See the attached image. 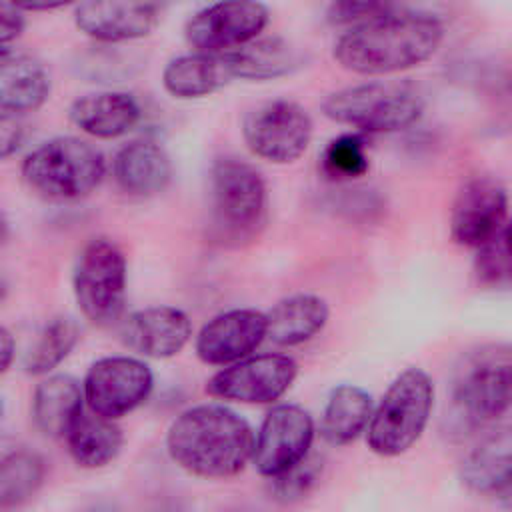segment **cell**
<instances>
[{
    "instance_id": "obj_10",
    "label": "cell",
    "mask_w": 512,
    "mask_h": 512,
    "mask_svg": "<svg viewBox=\"0 0 512 512\" xmlns=\"http://www.w3.org/2000/svg\"><path fill=\"white\" fill-rule=\"evenodd\" d=\"M510 350L486 346L464 358L454 378V402L468 420L488 422L510 406Z\"/></svg>"
},
{
    "instance_id": "obj_19",
    "label": "cell",
    "mask_w": 512,
    "mask_h": 512,
    "mask_svg": "<svg viewBox=\"0 0 512 512\" xmlns=\"http://www.w3.org/2000/svg\"><path fill=\"white\" fill-rule=\"evenodd\" d=\"M234 80L228 52H190L172 58L162 70V84L168 94L180 100L208 96Z\"/></svg>"
},
{
    "instance_id": "obj_26",
    "label": "cell",
    "mask_w": 512,
    "mask_h": 512,
    "mask_svg": "<svg viewBox=\"0 0 512 512\" xmlns=\"http://www.w3.org/2000/svg\"><path fill=\"white\" fill-rule=\"evenodd\" d=\"M72 460L82 468H102L116 460L124 436L114 420L82 412L64 436Z\"/></svg>"
},
{
    "instance_id": "obj_11",
    "label": "cell",
    "mask_w": 512,
    "mask_h": 512,
    "mask_svg": "<svg viewBox=\"0 0 512 512\" xmlns=\"http://www.w3.org/2000/svg\"><path fill=\"white\" fill-rule=\"evenodd\" d=\"M298 374V364L286 354H258L224 366L206 384V392L220 400L242 404H270L284 396Z\"/></svg>"
},
{
    "instance_id": "obj_21",
    "label": "cell",
    "mask_w": 512,
    "mask_h": 512,
    "mask_svg": "<svg viewBox=\"0 0 512 512\" xmlns=\"http://www.w3.org/2000/svg\"><path fill=\"white\" fill-rule=\"evenodd\" d=\"M112 176L130 196H154L172 180V162L166 150L152 140L124 144L112 160Z\"/></svg>"
},
{
    "instance_id": "obj_15",
    "label": "cell",
    "mask_w": 512,
    "mask_h": 512,
    "mask_svg": "<svg viewBox=\"0 0 512 512\" xmlns=\"http://www.w3.org/2000/svg\"><path fill=\"white\" fill-rule=\"evenodd\" d=\"M266 338V316L254 308H234L210 318L196 336L204 364L230 366L248 358Z\"/></svg>"
},
{
    "instance_id": "obj_29",
    "label": "cell",
    "mask_w": 512,
    "mask_h": 512,
    "mask_svg": "<svg viewBox=\"0 0 512 512\" xmlns=\"http://www.w3.org/2000/svg\"><path fill=\"white\" fill-rule=\"evenodd\" d=\"M80 340V328L72 318H52L34 338L24 354V370L32 376H44L60 366Z\"/></svg>"
},
{
    "instance_id": "obj_25",
    "label": "cell",
    "mask_w": 512,
    "mask_h": 512,
    "mask_svg": "<svg viewBox=\"0 0 512 512\" xmlns=\"http://www.w3.org/2000/svg\"><path fill=\"white\" fill-rule=\"evenodd\" d=\"M372 410V396L364 388L354 384L336 386L322 412V438L332 446L354 442L366 430Z\"/></svg>"
},
{
    "instance_id": "obj_2",
    "label": "cell",
    "mask_w": 512,
    "mask_h": 512,
    "mask_svg": "<svg viewBox=\"0 0 512 512\" xmlns=\"http://www.w3.org/2000/svg\"><path fill=\"white\" fill-rule=\"evenodd\" d=\"M166 450L174 464L200 478H228L252 460L254 432L222 404H198L180 412L168 432Z\"/></svg>"
},
{
    "instance_id": "obj_27",
    "label": "cell",
    "mask_w": 512,
    "mask_h": 512,
    "mask_svg": "<svg viewBox=\"0 0 512 512\" xmlns=\"http://www.w3.org/2000/svg\"><path fill=\"white\" fill-rule=\"evenodd\" d=\"M510 432L508 428L494 430L484 436L462 462V480L488 494H498L510 484Z\"/></svg>"
},
{
    "instance_id": "obj_38",
    "label": "cell",
    "mask_w": 512,
    "mask_h": 512,
    "mask_svg": "<svg viewBox=\"0 0 512 512\" xmlns=\"http://www.w3.org/2000/svg\"><path fill=\"white\" fill-rule=\"evenodd\" d=\"M0 416H2V402H0Z\"/></svg>"
},
{
    "instance_id": "obj_5",
    "label": "cell",
    "mask_w": 512,
    "mask_h": 512,
    "mask_svg": "<svg viewBox=\"0 0 512 512\" xmlns=\"http://www.w3.org/2000/svg\"><path fill=\"white\" fill-rule=\"evenodd\" d=\"M212 220L218 238L242 244L260 234L268 216V192L262 174L236 156L218 158L210 168Z\"/></svg>"
},
{
    "instance_id": "obj_22",
    "label": "cell",
    "mask_w": 512,
    "mask_h": 512,
    "mask_svg": "<svg viewBox=\"0 0 512 512\" xmlns=\"http://www.w3.org/2000/svg\"><path fill=\"white\" fill-rule=\"evenodd\" d=\"M266 316V338L278 346H298L314 338L328 322L330 308L318 294H292L272 306Z\"/></svg>"
},
{
    "instance_id": "obj_36",
    "label": "cell",
    "mask_w": 512,
    "mask_h": 512,
    "mask_svg": "<svg viewBox=\"0 0 512 512\" xmlns=\"http://www.w3.org/2000/svg\"><path fill=\"white\" fill-rule=\"evenodd\" d=\"M14 352H16V346H14L12 334L0 326V374L6 372L8 366L12 364Z\"/></svg>"
},
{
    "instance_id": "obj_7",
    "label": "cell",
    "mask_w": 512,
    "mask_h": 512,
    "mask_svg": "<svg viewBox=\"0 0 512 512\" xmlns=\"http://www.w3.org/2000/svg\"><path fill=\"white\" fill-rule=\"evenodd\" d=\"M126 256L108 238L90 240L74 266L72 286L80 312L98 326L120 320L126 304Z\"/></svg>"
},
{
    "instance_id": "obj_17",
    "label": "cell",
    "mask_w": 512,
    "mask_h": 512,
    "mask_svg": "<svg viewBox=\"0 0 512 512\" xmlns=\"http://www.w3.org/2000/svg\"><path fill=\"white\" fill-rule=\"evenodd\" d=\"M160 18L152 2H82L74 8L76 28L104 44L130 42L148 36Z\"/></svg>"
},
{
    "instance_id": "obj_30",
    "label": "cell",
    "mask_w": 512,
    "mask_h": 512,
    "mask_svg": "<svg viewBox=\"0 0 512 512\" xmlns=\"http://www.w3.org/2000/svg\"><path fill=\"white\" fill-rule=\"evenodd\" d=\"M370 160L360 134H342L328 142L322 154V170L332 180H352L368 172Z\"/></svg>"
},
{
    "instance_id": "obj_12",
    "label": "cell",
    "mask_w": 512,
    "mask_h": 512,
    "mask_svg": "<svg viewBox=\"0 0 512 512\" xmlns=\"http://www.w3.org/2000/svg\"><path fill=\"white\" fill-rule=\"evenodd\" d=\"M268 20L270 12L260 2H216L188 18L184 36L196 52H228L256 40Z\"/></svg>"
},
{
    "instance_id": "obj_14",
    "label": "cell",
    "mask_w": 512,
    "mask_h": 512,
    "mask_svg": "<svg viewBox=\"0 0 512 512\" xmlns=\"http://www.w3.org/2000/svg\"><path fill=\"white\" fill-rule=\"evenodd\" d=\"M508 226V192L492 176L468 180L450 210V236L456 244L478 248Z\"/></svg>"
},
{
    "instance_id": "obj_4",
    "label": "cell",
    "mask_w": 512,
    "mask_h": 512,
    "mask_svg": "<svg viewBox=\"0 0 512 512\" xmlns=\"http://www.w3.org/2000/svg\"><path fill=\"white\" fill-rule=\"evenodd\" d=\"M106 174L98 148L76 136H56L36 146L22 162L30 190L48 200H80L92 194Z\"/></svg>"
},
{
    "instance_id": "obj_16",
    "label": "cell",
    "mask_w": 512,
    "mask_h": 512,
    "mask_svg": "<svg viewBox=\"0 0 512 512\" xmlns=\"http://www.w3.org/2000/svg\"><path fill=\"white\" fill-rule=\"evenodd\" d=\"M192 324L186 312L174 306H148L132 312L120 324L126 348L146 358H172L190 342Z\"/></svg>"
},
{
    "instance_id": "obj_18",
    "label": "cell",
    "mask_w": 512,
    "mask_h": 512,
    "mask_svg": "<svg viewBox=\"0 0 512 512\" xmlns=\"http://www.w3.org/2000/svg\"><path fill=\"white\" fill-rule=\"evenodd\" d=\"M50 96V74L28 52L0 46V110L22 114L38 110Z\"/></svg>"
},
{
    "instance_id": "obj_35",
    "label": "cell",
    "mask_w": 512,
    "mask_h": 512,
    "mask_svg": "<svg viewBox=\"0 0 512 512\" xmlns=\"http://www.w3.org/2000/svg\"><path fill=\"white\" fill-rule=\"evenodd\" d=\"M26 26L24 12L16 4H0V46L16 40Z\"/></svg>"
},
{
    "instance_id": "obj_8",
    "label": "cell",
    "mask_w": 512,
    "mask_h": 512,
    "mask_svg": "<svg viewBox=\"0 0 512 512\" xmlns=\"http://www.w3.org/2000/svg\"><path fill=\"white\" fill-rule=\"evenodd\" d=\"M312 118L292 100H268L254 106L242 120L248 150L272 164L296 162L310 146Z\"/></svg>"
},
{
    "instance_id": "obj_28",
    "label": "cell",
    "mask_w": 512,
    "mask_h": 512,
    "mask_svg": "<svg viewBox=\"0 0 512 512\" xmlns=\"http://www.w3.org/2000/svg\"><path fill=\"white\" fill-rule=\"evenodd\" d=\"M46 478L44 458L28 448L0 456V512L24 508L42 488Z\"/></svg>"
},
{
    "instance_id": "obj_33",
    "label": "cell",
    "mask_w": 512,
    "mask_h": 512,
    "mask_svg": "<svg viewBox=\"0 0 512 512\" xmlns=\"http://www.w3.org/2000/svg\"><path fill=\"white\" fill-rule=\"evenodd\" d=\"M392 6L394 4H382V2H334L328 6L326 18L334 26L352 28L388 12Z\"/></svg>"
},
{
    "instance_id": "obj_3",
    "label": "cell",
    "mask_w": 512,
    "mask_h": 512,
    "mask_svg": "<svg viewBox=\"0 0 512 512\" xmlns=\"http://www.w3.org/2000/svg\"><path fill=\"white\" fill-rule=\"evenodd\" d=\"M322 112L328 120L358 132L388 134L420 120L424 96L408 80H370L328 94Z\"/></svg>"
},
{
    "instance_id": "obj_13",
    "label": "cell",
    "mask_w": 512,
    "mask_h": 512,
    "mask_svg": "<svg viewBox=\"0 0 512 512\" xmlns=\"http://www.w3.org/2000/svg\"><path fill=\"white\" fill-rule=\"evenodd\" d=\"M314 440L312 416L296 404L272 408L254 438L252 462L256 470L274 478L310 454Z\"/></svg>"
},
{
    "instance_id": "obj_31",
    "label": "cell",
    "mask_w": 512,
    "mask_h": 512,
    "mask_svg": "<svg viewBox=\"0 0 512 512\" xmlns=\"http://www.w3.org/2000/svg\"><path fill=\"white\" fill-rule=\"evenodd\" d=\"M474 274L488 288H506L510 284V226H504L476 248Z\"/></svg>"
},
{
    "instance_id": "obj_32",
    "label": "cell",
    "mask_w": 512,
    "mask_h": 512,
    "mask_svg": "<svg viewBox=\"0 0 512 512\" xmlns=\"http://www.w3.org/2000/svg\"><path fill=\"white\" fill-rule=\"evenodd\" d=\"M322 474V458L320 456H306L286 472L272 478L270 492L280 502H294L306 496Z\"/></svg>"
},
{
    "instance_id": "obj_24",
    "label": "cell",
    "mask_w": 512,
    "mask_h": 512,
    "mask_svg": "<svg viewBox=\"0 0 512 512\" xmlns=\"http://www.w3.org/2000/svg\"><path fill=\"white\" fill-rule=\"evenodd\" d=\"M234 78L240 80H274L292 74L304 64L302 52L278 36L256 38L250 44L230 50Z\"/></svg>"
},
{
    "instance_id": "obj_23",
    "label": "cell",
    "mask_w": 512,
    "mask_h": 512,
    "mask_svg": "<svg viewBox=\"0 0 512 512\" xmlns=\"http://www.w3.org/2000/svg\"><path fill=\"white\" fill-rule=\"evenodd\" d=\"M82 412V388L68 374H52L34 388L32 420L44 436L64 438Z\"/></svg>"
},
{
    "instance_id": "obj_6",
    "label": "cell",
    "mask_w": 512,
    "mask_h": 512,
    "mask_svg": "<svg viewBox=\"0 0 512 512\" xmlns=\"http://www.w3.org/2000/svg\"><path fill=\"white\" fill-rule=\"evenodd\" d=\"M434 406L432 378L420 368L400 372L368 422V446L378 456L404 454L424 432Z\"/></svg>"
},
{
    "instance_id": "obj_9",
    "label": "cell",
    "mask_w": 512,
    "mask_h": 512,
    "mask_svg": "<svg viewBox=\"0 0 512 512\" xmlns=\"http://www.w3.org/2000/svg\"><path fill=\"white\" fill-rule=\"evenodd\" d=\"M154 388L150 366L134 356L98 358L86 372L82 394L96 416L118 420L142 406Z\"/></svg>"
},
{
    "instance_id": "obj_34",
    "label": "cell",
    "mask_w": 512,
    "mask_h": 512,
    "mask_svg": "<svg viewBox=\"0 0 512 512\" xmlns=\"http://www.w3.org/2000/svg\"><path fill=\"white\" fill-rule=\"evenodd\" d=\"M26 140V126L16 114L0 112V160L16 154Z\"/></svg>"
},
{
    "instance_id": "obj_1",
    "label": "cell",
    "mask_w": 512,
    "mask_h": 512,
    "mask_svg": "<svg viewBox=\"0 0 512 512\" xmlns=\"http://www.w3.org/2000/svg\"><path fill=\"white\" fill-rule=\"evenodd\" d=\"M442 40L444 24L438 16L394 4L388 12L342 32L332 56L354 74H394L426 62Z\"/></svg>"
},
{
    "instance_id": "obj_39",
    "label": "cell",
    "mask_w": 512,
    "mask_h": 512,
    "mask_svg": "<svg viewBox=\"0 0 512 512\" xmlns=\"http://www.w3.org/2000/svg\"><path fill=\"white\" fill-rule=\"evenodd\" d=\"M0 294H2V288H0Z\"/></svg>"
},
{
    "instance_id": "obj_37",
    "label": "cell",
    "mask_w": 512,
    "mask_h": 512,
    "mask_svg": "<svg viewBox=\"0 0 512 512\" xmlns=\"http://www.w3.org/2000/svg\"><path fill=\"white\" fill-rule=\"evenodd\" d=\"M6 236H8V222H6L4 214L0 212V244L6 240Z\"/></svg>"
},
{
    "instance_id": "obj_20",
    "label": "cell",
    "mask_w": 512,
    "mask_h": 512,
    "mask_svg": "<svg viewBox=\"0 0 512 512\" xmlns=\"http://www.w3.org/2000/svg\"><path fill=\"white\" fill-rule=\"evenodd\" d=\"M142 116L138 100L128 92H94L70 104L68 118L84 134L94 138H118L130 132Z\"/></svg>"
}]
</instances>
